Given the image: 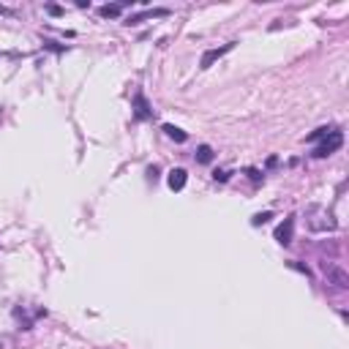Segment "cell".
<instances>
[{"instance_id":"cell-1","label":"cell","mask_w":349,"mask_h":349,"mask_svg":"<svg viewBox=\"0 0 349 349\" xmlns=\"http://www.w3.org/2000/svg\"><path fill=\"white\" fill-rule=\"evenodd\" d=\"M341 145H344V134H341L338 129H333L328 137H325V142L314 147V153H311V156H314V158H328V156H333V153L338 150Z\"/></svg>"},{"instance_id":"cell-2","label":"cell","mask_w":349,"mask_h":349,"mask_svg":"<svg viewBox=\"0 0 349 349\" xmlns=\"http://www.w3.org/2000/svg\"><path fill=\"white\" fill-rule=\"evenodd\" d=\"M232 49H235V41L224 44V47H219V49H205V52H202V57H199V69L207 71V69L213 66V63L221 60V57H224L226 52H232Z\"/></svg>"},{"instance_id":"cell-3","label":"cell","mask_w":349,"mask_h":349,"mask_svg":"<svg viewBox=\"0 0 349 349\" xmlns=\"http://www.w3.org/2000/svg\"><path fill=\"white\" fill-rule=\"evenodd\" d=\"M325 273H328V278H330V284H335L338 289H347L349 287V276H347V270H341L338 265H333V262H325Z\"/></svg>"},{"instance_id":"cell-4","label":"cell","mask_w":349,"mask_h":349,"mask_svg":"<svg viewBox=\"0 0 349 349\" xmlns=\"http://www.w3.org/2000/svg\"><path fill=\"white\" fill-rule=\"evenodd\" d=\"M292 235H294V219H284V224L276 226V240H278L281 246H289L292 243Z\"/></svg>"},{"instance_id":"cell-5","label":"cell","mask_w":349,"mask_h":349,"mask_svg":"<svg viewBox=\"0 0 349 349\" xmlns=\"http://www.w3.org/2000/svg\"><path fill=\"white\" fill-rule=\"evenodd\" d=\"M134 117L137 120L153 117V110H150V104H147V98H145V93H134Z\"/></svg>"},{"instance_id":"cell-6","label":"cell","mask_w":349,"mask_h":349,"mask_svg":"<svg viewBox=\"0 0 349 349\" xmlns=\"http://www.w3.org/2000/svg\"><path fill=\"white\" fill-rule=\"evenodd\" d=\"M185 180H188V172H185V169H172L169 178H166V185H169L172 191H183Z\"/></svg>"},{"instance_id":"cell-7","label":"cell","mask_w":349,"mask_h":349,"mask_svg":"<svg viewBox=\"0 0 349 349\" xmlns=\"http://www.w3.org/2000/svg\"><path fill=\"white\" fill-rule=\"evenodd\" d=\"M126 6H131V0H126V3H107V6L98 8V14H101L104 19H117V17L123 14Z\"/></svg>"},{"instance_id":"cell-8","label":"cell","mask_w":349,"mask_h":349,"mask_svg":"<svg viewBox=\"0 0 349 349\" xmlns=\"http://www.w3.org/2000/svg\"><path fill=\"white\" fill-rule=\"evenodd\" d=\"M166 14H169L166 8H150V11H142V14H131L126 25H139V22H145V19H153V17H166Z\"/></svg>"},{"instance_id":"cell-9","label":"cell","mask_w":349,"mask_h":349,"mask_svg":"<svg viewBox=\"0 0 349 349\" xmlns=\"http://www.w3.org/2000/svg\"><path fill=\"white\" fill-rule=\"evenodd\" d=\"M161 131H164L169 139H175V142H185V139H188V134H185L183 129H178V126H172V123H164Z\"/></svg>"},{"instance_id":"cell-10","label":"cell","mask_w":349,"mask_h":349,"mask_svg":"<svg viewBox=\"0 0 349 349\" xmlns=\"http://www.w3.org/2000/svg\"><path fill=\"white\" fill-rule=\"evenodd\" d=\"M197 161L199 164H210L213 161V147L210 145H199L197 147Z\"/></svg>"},{"instance_id":"cell-11","label":"cell","mask_w":349,"mask_h":349,"mask_svg":"<svg viewBox=\"0 0 349 349\" xmlns=\"http://www.w3.org/2000/svg\"><path fill=\"white\" fill-rule=\"evenodd\" d=\"M270 219H273V213H270V210H265V213H257V216L251 219V224H254V226H262V224H267Z\"/></svg>"},{"instance_id":"cell-12","label":"cell","mask_w":349,"mask_h":349,"mask_svg":"<svg viewBox=\"0 0 349 349\" xmlns=\"http://www.w3.org/2000/svg\"><path fill=\"white\" fill-rule=\"evenodd\" d=\"M330 131H333V129H328V126H325V129H316L314 134H308V137H306V142H316V139H325Z\"/></svg>"},{"instance_id":"cell-13","label":"cell","mask_w":349,"mask_h":349,"mask_svg":"<svg viewBox=\"0 0 349 349\" xmlns=\"http://www.w3.org/2000/svg\"><path fill=\"white\" fill-rule=\"evenodd\" d=\"M44 47H47V49H52V52H66V47H57V44H55V41H49V38L44 41Z\"/></svg>"},{"instance_id":"cell-14","label":"cell","mask_w":349,"mask_h":349,"mask_svg":"<svg viewBox=\"0 0 349 349\" xmlns=\"http://www.w3.org/2000/svg\"><path fill=\"white\" fill-rule=\"evenodd\" d=\"M213 178H216V180H221V183H224V180H229V172H226V169H219V172H216V175H213Z\"/></svg>"},{"instance_id":"cell-15","label":"cell","mask_w":349,"mask_h":349,"mask_svg":"<svg viewBox=\"0 0 349 349\" xmlns=\"http://www.w3.org/2000/svg\"><path fill=\"white\" fill-rule=\"evenodd\" d=\"M47 11H49L52 17H60V14H63V8H60V6H47Z\"/></svg>"},{"instance_id":"cell-16","label":"cell","mask_w":349,"mask_h":349,"mask_svg":"<svg viewBox=\"0 0 349 349\" xmlns=\"http://www.w3.org/2000/svg\"><path fill=\"white\" fill-rule=\"evenodd\" d=\"M0 17H14V11H11V8H3V6H0Z\"/></svg>"},{"instance_id":"cell-17","label":"cell","mask_w":349,"mask_h":349,"mask_svg":"<svg viewBox=\"0 0 349 349\" xmlns=\"http://www.w3.org/2000/svg\"><path fill=\"white\" fill-rule=\"evenodd\" d=\"M147 175H150V178L156 180V178H158V166H150V169H147Z\"/></svg>"}]
</instances>
